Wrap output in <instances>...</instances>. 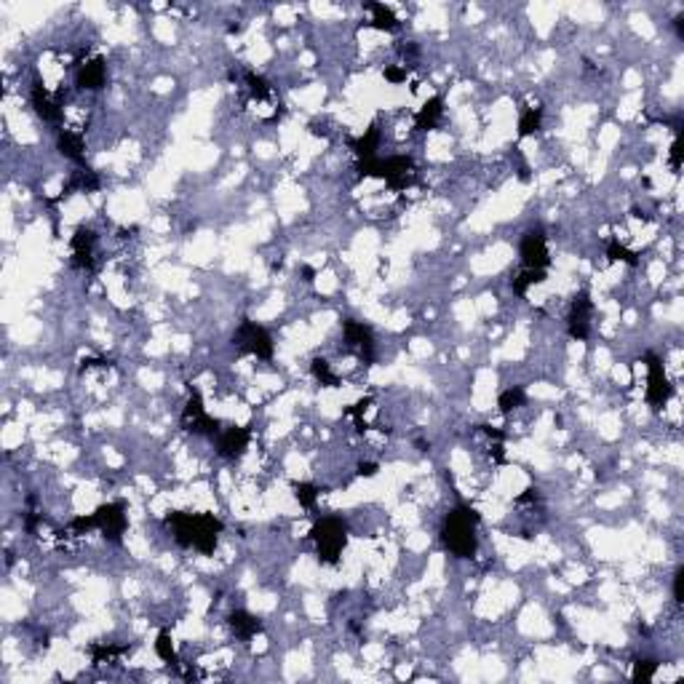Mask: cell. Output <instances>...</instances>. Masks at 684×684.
Wrapping results in <instances>:
<instances>
[{
	"mask_svg": "<svg viewBox=\"0 0 684 684\" xmlns=\"http://www.w3.org/2000/svg\"><path fill=\"white\" fill-rule=\"evenodd\" d=\"M674 25H676V35H679V38H684V14H679V16L674 19Z\"/></svg>",
	"mask_w": 684,
	"mask_h": 684,
	"instance_id": "ab89813d",
	"label": "cell"
},
{
	"mask_svg": "<svg viewBox=\"0 0 684 684\" xmlns=\"http://www.w3.org/2000/svg\"><path fill=\"white\" fill-rule=\"evenodd\" d=\"M70 249H73V268L91 270L94 268L97 233H94V230H89V227H75L73 238H70Z\"/></svg>",
	"mask_w": 684,
	"mask_h": 684,
	"instance_id": "7c38bea8",
	"label": "cell"
},
{
	"mask_svg": "<svg viewBox=\"0 0 684 684\" xmlns=\"http://www.w3.org/2000/svg\"><path fill=\"white\" fill-rule=\"evenodd\" d=\"M166 527H171V535L182 548H196L201 554H214L220 532L225 529V524L214 513L185 511H171L166 516Z\"/></svg>",
	"mask_w": 684,
	"mask_h": 684,
	"instance_id": "6da1fadb",
	"label": "cell"
},
{
	"mask_svg": "<svg viewBox=\"0 0 684 684\" xmlns=\"http://www.w3.org/2000/svg\"><path fill=\"white\" fill-rule=\"evenodd\" d=\"M227 626H230V631L236 634L238 641H251L257 634H262V620H260V617H254L251 612H246V610L230 612Z\"/></svg>",
	"mask_w": 684,
	"mask_h": 684,
	"instance_id": "9a60e30c",
	"label": "cell"
},
{
	"mask_svg": "<svg viewBox=\"0 0 684 684\" xmlns=\"http://www.w3.org/2000/svg\"><path fill=\"white\" fill-rule=\"evenodd\" d=\"M30 99H32V107L35 113L43 118L46 123H59L62 121V107L59 102L51 97V91L43 86V80H32V91H30Z\"/></svg>",
	"mask_w": 684,
	"mask_h": 684,
	"instance_id": "5bb4252c",
	"label": "cell"
},
{
	"mask_svg": "<svg viewBox=\"0 0 684 684\" xmlns=\"http://www.w3.org/2000/svg\"><path fill=\"white\" fill-rule=\"evenodd\" d=\"M591 316H593V299H591L588 289H580V292L575 294V299L569 305V316H567V332H569L572 340L578 342L588 340V334H591Z\"/></svg>",
	"mask_w": 684,
	"mask_h": 684,
	"instance_id": "9c48e42d",
	"label": "cell"
},
{
	"mask_svg": "<svg viewBox=\"0 0 684 684\" xmlns=\"http://www.w3.org/2000/svg\"><path fill=\"white\" fill-rule=\"evenodd\" d=\"M682 158H684V150H682V137L676 134V139L671 142V155H668V161H671V169L679 171L682 169Z\"/></svg>",
	"mask_w": 684,
	"mask_h": 684,
	"instance_id": "4dcf8cb0",
	"label": "cell"
},
{
	"mask_svg": "<svg viewBox=\"0 0 684 684\" xmlns=\"http://www.w3.org/2000/svg\"><path fill=\"white\" fill-rule=\"evenodd\" d=\"M479 431H481L484 436H489L492 441H497V444H500V441H505V433H503V431H497V428H492V425H479Z\"/></svg>",
	"mask_w": 684,
	"mask_h": 684,
	"instance_id": "8d00e7d4",
	"label": "cell"
},
{
	"mask_svg": "<svg viewBox=\"0 0 684 684\" xmlns=\"http://www.w3.org/2000/svg\"><path fill=\"white\" fill-rule=\"evenodd\" d=\"M372 404V396H367V398H361V401H356L353 407H347L345 409V415H350V417H361L364 412H367V407Z\"/></svg>",
	"mask_w": 684,
	"mask_h": 684,
	"instance_id": "e575fe53",
	"label": "cell"
},
{
	"mask_svg": "<svg viewBox=\"0 0 684 684\" xmlns=\"http://www.w3.org/2000/svg\"><path fill=\"white\" fill-rule=\"evenodd\" d=\"M155 652H158V658L163 660V663H169V665H179V655H176L174 639H171V634L166 631V628L155 636Z\"/></svg>",
	"mask_w": 684,
	"mask_h": 684,
	"instance_id": "44dd1931",
	"label": "cell"
},
{
	"mask_svg": "<svg viewBox=\"0 0 684 684\" xmlns=\"http://www.w3.org/2000/svg\"><path fill=\"white\" fill-rule=\"evenodd\" d=\"M313 278H316V270L310 268V265H305V268H302V281H308V284H313Z\"/></svg>",
	"mask_w": 684,
	"mask_h": 684,
	"instance_id": "f35d334b",
	"label": "cell"
},
{
	"mask_svg": "<svg viewBox=\"0 0 684 684\" xmlns=\"http://www.w3.org/2000/svg\"><path fill=\"white\" fill-rule=\"evenodd\" d=\"M249 441H251V425L225 428V431H220V439H217V452L227 460H236L249 449Z\"/></svg>",
	"mask_w": 684,
	"mask_h": 684,
	"instance_id": "8fae6325",
	"label": "cell"
},
{
	"mask_svg": "<svg viewBox=\"0 0 684 684\" xmlns=\"http://www.w3.org/2000/svg\"><path fill=\"white\" fill-rule=\"evenodd\" d=\"M682 583H684V569H682V567H679V569H676V575H674V599H676L679 604H682V602H684V596H682Z\"/></svg>",
	"mask_w": 684,
	"mask_h": 684,
	"instance_id": "d590c367",
	"label": "cell"
},
{
	"mask_svg": "<svg viewBox=\"0 0 684 684\" xmlns=\"http://www.w3.org/2000/svg\"><path fill=\"white\" fill-rule=\"evenodd\" d=\"M364 8L372 11V22L369 25L374 27V30H380V32H396L401 27L398 16L393 14V8H388L385 3H364Z\"/></svg>",
	"mask_w": 684,
	"mask_h": 684,
	"instance_id": "ac0fdd59",
	"label": "cell"
},
{
	"mask_svg": "<svg viewBox=\"0 0 684 684\" xmlns=\"http://www.w3.org/2000/svg\"><path fill=\"white\" fill-rule=\"evenodd\" d=\"M94 527H97L94 513H91V516H78V518H73V524H70L73 532H89V529H94Z\"/></svg>",
	"mask_w": 684,
	"mask_h": 684,
	"instance_id": "1f68e13d",
	"label": "cell"
},
{
	"mask_svg": "<svg viewBox=\"0 0 684 684\" xmlns=\"http://www.w3.org/2000/svg\"><path fill=\"white\" fill-rule=\"evenodd\" d=\"M441 115H444V99L441 97H431L415 115V126L420 131H433L439 126Z\"/></svg>",
	"mask_w": 684,
	"mask_h": 684,
	"instance_id": "e0dca14e",
	"label": "cell"
},
{
	"mask_svg": "<svg viewBox=\"0 0 684 684\" xmlns=\"http://www.w3.org/2000/svg\"><path fill=\"white\" fill-rule=\"evenodd\" d=\"M644 361H647V372H650V377H647V401H650V407L658 409L674 396V385H671V380H668V374L663 369V361L655 353H647Z\"/></svg>",
	"mask_w": 684,
	"mask_h": 684,
	"instance_id": "30bf717a",
	"label": "cell"
},
{
	"mask_svg": "<svg viewBox=\"0 0 684 684\" xmlns=\"http://www.w3.org/2000/svg\"><path fill=\"white\" fill-rule=\"evenodd\" d=\"M233 342H236V347L241 350V353H251V356H257V358H262V361H270L273 358V337H270L268 332L260 326V323H254L251 318H244L241 321V326L236 329V334H233Z\"/></svg>",
	"mask_w": 684,
	"mask_h": 684,
	"instance_id": "5b68a950",
	"label": "cell"
},
{
	"mask_svg": "<svg viewBox=\"0 0 684 684\" xmlns=\"http://www.w3.org/2000/svg\"><path fill=\"white\" fill-rule=\"evenodd\" d=\"M545 275H548V270H521L516 278H513V292L518 294V297H524L527 289L532 286V284H543L545 281Z\"/></svg>",
	"mask_w": 684,
	"mask_h": 684,
	"instance_id": "cb8c5ba5",
	"label": "cell"
},
{
	"mask_svg": "<svg viewBox=\"0 0 684 684\" xmlns=\"http://www.w3.org/2000/svg\"><path fill=\"white\" fill-rule=\"evenodd\" d=\"M342 337H345L347 350L356 353L364 364H372V361H374V334H372V329H369L367 323L353 321V318H345V321H342Z\"/></svg>",
	"mask_w": 684,
	"mask_h": 684,
	"instance_id": "ba28073f",
	"label": "cell"
},
{
	"mask_svg": "<svg viewBox=\"0 0 684 684\" xmlns=\"http://www.w3.org/2000/svg\"><path fill=\"white\" fill-rule=\"evenodd\" d=\"M244 80H246V89H249V94H251V97L257 99V102H268L270 99V83L262 78V75L254 73V70H246Z\"/></svg>",
	"mask_w": 684,
	"mask_h": 684,
	"instance_id": "7402d4cb",
	"label": "cell"
},
{
	"mask_svg": "<svg viewBox=\"0 0 684 684\" xmlns=\"http://www.w3.org/2000/svg\"><path fill=\"white\" fill-rule=\"evenodd\" d=\"M655 671H658V660H636L631 679L634 682H650L655 676Z\"/></svg>",
	"mask_w": 684,
	"mask_h": 684,
	"instance_id": "f546056e",
	"label": "cell"
},
{
	"mask_svg": "<svg viewBox=\"0 0 684 684\" xmlns=\"http://www.w3.org/2000/svg\"><path fill=\"white\" fill-rule=\"evenodd\" d=\"M318 494H321V489H318L316 484H308V481L294 484V497H297V503H299L302 508H313Z\"/></svg>",
	"mask_w": 684,
	"mask_h": 684,
	"instance_id": "83f0119b",
	"label": "cell"
},
{
	"mask_svg": "<svg viewBox=\"0 0 684 684\" xmlns=\"http://www.w3.org/2000/svg\"><path fill=\"white\" fill-rule=\"evenodd\" d=\"M94 521H97V529L102 532V538L110 540V543H121L126 529H128V518H126V505L123 503H107V505H99L94 511Z\"/></svg>",
	"mask_w": 684,
	"mask_h": 684,
	"instance_id": "52a82bcc",
	"label": "cell"
},
{
	"mask_svg": "<svg viewBox=\"0 0 684 684\" xmlns=\"http://www.w3.org/2000/svg\"><path fill=\"white\" fill-rule=\"evenodd\" d=\"M206 412V407H203V396L198 388L190 385V398H187V404H185V409H182V428H187L196 417H201Z\"/></svg>",
	"mask_w": 684,
	"mask_h": 684,
	"instance_id": "d4e9b609",
	"label": "cell"
},
{
	"mask_svg": "<svg viewBox=\"0 0 684 684\" xmlns=\"http://www.w3.org/2000/svg\"><path fill=\"white\" fill-rule=\"evenodd\" d=\"M91 658H94V663H110L113 658H118V655H123V652H128V647L126 644H121V647H115V644H94L91 650Z\"/></svg>",
	"mask_w": 684,
	"mask_h": 684,
	"instance_id": "f1b7e54d",
	"label": "cell"
},
{
	"mask_svg": "<svg viewBox=\"0 0 684 684\" xmlns=\"http://www.w3.org/2000/svg\"><path fill=\"white\" fill-rule=\"evenodd\" d=\"M518 257L524 270H548L551 268V251H548V238L543 230H529L524 233L518 244Z\"/></svg>",
	"mask_w": 684,
	"mask_h": 684,
	"instance_id": "8992f818",
	"label": "cell"
},
{
	"mask_svg": "<svg viewBox=\"0 0 684 684\" xmlns=\"http://www.w3.org/2000/svg\"><path fill=\"white\" fill-rule=\"evenodd\" d=\"M358 176H374V179H385L391 190H407L415 176V161L409 155H391V158H369V161H358Z\"/></svg>",
	"mask_w": 684,
	"mask_h": 684,
	"instance_id": "3957f363",
	"label": "cell"
},
{
	"mask_svg": "<svg viewBox=\"0 0 684 684\" xmlns=\"http://www.w3.org/2000/svg\"><path fill=\"white\" fill-rule=\"evenodd\" d=\"M385 80L391 83H404L407 80V67H385Z\"/></svg>",
	"mask_w": 684,
	"mask_h": 684,
	"instance_id": "836d02e7",
	"label": "cell"
},
{
	"mask_svg": "<svg viewBox=\"0 0 684 684\" xmlns=\"http://www.w3.org/2000/svg\"><path fill=\"white\" fill-rule=\"evenodd\" d=\"M380 139H383L380 126H377V123H372L367 131H364V137L350 139V147H353V152H356V158H358V161H369V158H377Z\"/></svg>",
	"mask_w": 684,
	"mask_h": 684,
	"instance_id": "2e32d148",
	"label": "cell"
},
{
	"mask_svg": "<svg viewBox=\"0 0 684 684\" xmlns=\"http://www.w3.org/2000/svg\"><path fill=\"white\" fill-rule=\"evenodd\" d=\"M310 374L316 377L323 388H340V377L332 372V367H329L326 358H313V361H310Z\"/></svg>",
	"mask_w": 684,
	"mask_h": 684,
	"instance_id": "ffe728a7",
	"label": "cell"
},
{
	"mask_svg": "<svg viewBox=\"0 0 684 684\" xmlns=\"http://www.w3.org/2000/svg\"><path fill=\"white\" fill-rule=\"evenodd\" d=\"M94 367H99V369H113L115 364H113L110 358H83V361H80V372H86V369H94Z\"/></svg>",
	"mask_w": 684,
	"mask_h": 684,
	"instance_id": "d6a6232c",
	"label": "cell"
},
{
	"mask_svg": "<svg viewBox=\"0 0 684 684\" xmlns=\"http://www.w3.org/2000/svg\"><path fill=\"white\" fill-rule=\"evenodd\" d=\"M25 527H27V532H35V527H38V518H35V516H27V518H25Z\"/></svg>",
	"mask_w": 684,
	"mask_h": 684,
	"instance_id": "60d3db41",
	"label": "cell"
},
{
	"mask_svg": "<svg viewBox=\"0 0 684 684\" xmlns=\"http://www.w3.org/2000/svg\"><path fill=\"white\" fill-rule=\"evenodd\" d=\"M56 150L65 155V158H70L75 163H83V137L80 134H75V131H59V137H56Z\"/></svg>",
	"mask_w": 684,
	"mask_h": 684,
	"instance_id": "d6986e66",
	"label": "cell"
},
{
	"mask_svg": "<svg viewBox=\"0 0 684 684\" xmlns=\"http://www.w3.org/2000/svg\"><path fill=\"white\" fill-rule=\"evenodd\" d=\"M479 513L470 505H455L446 513L444 524H441V543L444 548L457 556V559H473L476 548H479V538H476V527H479Z\"/></svg>",
	"mask_w": 684,
	"mask_h": 684,
	"instance_id": "7a4b0ae2",
	"label": "cell"
},
{
	"mask_svg": "<svg viewBox=\"0 0 684 684\" xmlns=\"http://www.w3.org/2000/svg\"><path fill=\"white\" fill-rule=\"evenodd\" d=\"M75 83H78V89L99 91L107 83V62H104V56H94V59L83 62L78 67V73H75Z\"/></svg>",
	"mask_w": 684,
	"mask_h": 684,
	"instance_id": "4fadbf2b",
	"label": "cell"
},
{
	"mask_svg": "<svg viewBox=\"0 0 684 684\" xmlns=\"http://www.w3.org/2000/svg\"><path fill=\"white\" fill-rule=\"evenodd\" d=\"M310 540L316 543L318 562L326 564V567H337L342 551H345V543H347V529H345L342 518H337V516H323V518H318L316 524H313Z\"/></svg>",
	"mask_w": 684,
	"mask_h": 684,
	"instance_id": "277c9868",
	"label": "cell"
},
{
	"mask_svg": "<svg viewBox=\"0 0 684 684\" xmlns=\"http://www.w3.org/2000/svg\"><path fill=\"white\" fill-rule=\"evenodd\" d=\"M540 126H543V110H540V107L524 110L521 118H518V137H532V134H538Z\"/></svg>",
	"mask_w": 684,
	"mask_h": 684,
	"instance_id": "603a6c76",
	"label": "cell"
},
{
	"mask_svg": "<svg viewBox=\"0 0 684 684\" xmlns=\"http://www.w3.org/2000/svg\"><path fill=\"white\" fill-rule=\"evenodd\" d=\"M607 257H610V262H626V265H631V268L639 265V254L631 251L626 244H620L617 238H612L610 246H607Z\"/></svg>",
	"mask_w": 684,
	"mask_h": 684,
	"instance_id": "484cf974",
	"label": "cell"
},
{
	"mask_svg": "<svg viewBox=\"0 0 684 684\" xmlns=\"http://www.w3.org/2000/svg\"><path fill=\"white\" fill-rule=\"evenodd\" d=\"M377 463H361L358 465V476H367V479H372V476H377Z\"/></svg>",
	"mask_w": 684,
	"mask_h": 684,
	"instance_id": "74e56055",
	"label": "cell"
},
{
	"mask_svg": "<svg viewBox=\"0 0 684 684\" xmlns=\"http://www.w3.org/2000/svg\"><path fill=\"white\" fill-rule=\"evenodd\" d=\"M527 401V396L521 388H508V391L500 393V398H497V407H500V412L503 415H511L513 409H518L521 404Z\"/></svg>",
	"mask_w": 684,
	"mask_h": 684,
	"instance_id": "4316f807",
	"label": "cell"
}]
</instances>
